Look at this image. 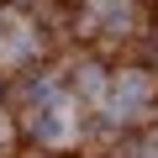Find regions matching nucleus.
I'll list each match as a JSON object with an SVG mask.
<instances>
[{
    "label": "nucleus",
    "mask_w": 158,
    "mask_h": 158,
    "mask_svg": "<svg viewBox=\"0 0 158 158\" xmlns=\"http://www.w3.org/2000/svg\"><path fill=\"white\" fill-rule=\"evenodd\" d=\"M142 95H148V79H142V74H127V79H121V90H116V116H127Z\"/></svg>",
    "instance_id": "obj_1"
}]
</instances>
